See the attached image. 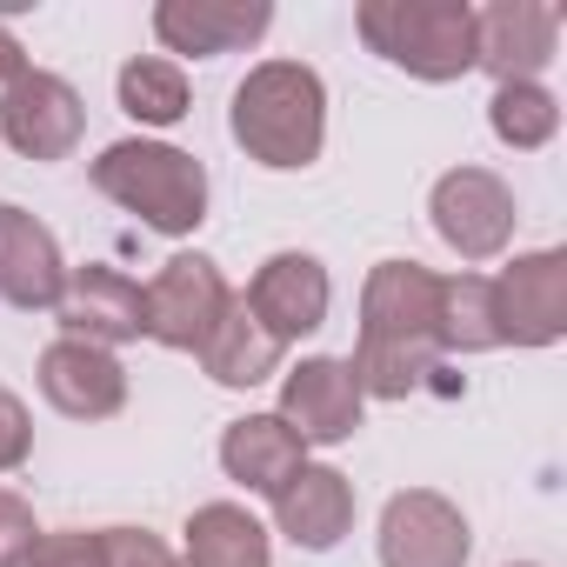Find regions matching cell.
<instances>
[{"label":"cell","instance_id":"6da1fadb","mask_svg":"<svg viewBox=\"0 0 567 567\" xmlns=\"http://www.w3.org/2000/svg\"><path fill=\"white\" fill-rule=\"evenodd\" d=\"M441 274L421 260H374L361 288V341L348 354L368 401H408L441 361Z\"/></svg>","mask_w":567,"mask_h":567},{"label":"cell","instance_id":"7a4b0ae2","mask_svg":"<svg viewBox=\"0 0 567 567\" xmlns=\"http://www.w3.org/2000/svg\"><path fill=\"white\" fill-rule=\"evenodd\" d=\"M234 147L267 174H301L328 147V87L308 61H260L227 107Z\"/></svg>","mask_w":567,"mask_h":567},{"label":"cell","instance_id":"3957f363","mask_svg":"<svg viewBox=\"0 0 567 567\" xmlns=\"http://www.w3.org/2000/svg\"><path fill=\"white\" fill-rule=\"evenodd\" d=\"M87 174H94V187L114 207H127L141 227H154L167 240H187L207 220V167L187 147H167V141H114V147H101V161Z\"/></svg>","mask_w":567,"mask_h":567},{"label":"cell","instance_id":"277c9868","mask_svg":"<svg viewBox=\"0 0 567 567\" xmlns=\"http://www.w3.org/2000/svg\"><path fill=\"white\" fill-rule=\"evenodd\" d=\"M368 54H381L388 68L447 87L474 74V8L467 0H361L354 14Z\"/></svg>","mask_w":567,"mask_h":567},{"label":"cell","instance_id":"5b68a950","mask_svg":"<svg viewBox=\"0 0 567 567\" xmlns=\"http://www.w3.org/2000/svg\"><path fill=\"white\" fill-rule=\"evenodd\" d=\"M427 220L467 267H481V260H501L514 247L520 214H514V187L494 167H447L427 194Z\"/></svg>","mask_w":567,"mask_h":567},{"label":"cell","instance_id":"8992f818","mask_svg":"<svg viewBox=\"0 0 567 567\" xmlns=\"http://www.w3.org/2000/svg\"><path fill=\"white\" fill-rule=\"evenodd\" d=\"M147 334L154 348H174V354H200V341L214 334V321L227 315L234 288H227V274L207 260V254H174L161 260V274L147 280Z\"/></svg>","mask_w":567,"mask_h":567},{"label":"cell","instance_id":"52a82bcc","mask_svg":"<svg viewBox=\"0 0 567 567\" xmlns=\"http://www.w3.org/2000/svg\"><path fill=\"white\" fill-rule=\"evenodd\" d=\"M487 280H494L501 348H554L567 334V254L560 247L514 254V267H501Z\"/></svg>","mask_w":567,"mask_h":567},{"label":"cell","instance_id":"ba28073f","mask_svg":"<svg viewBox=\"0 0 567 567\" xmlns=\"http://www.w3.org/2000/svg\"><path fill=\"white\" fill-rule=\"evenodd\" d=\"M54 321L68 341H87V348H127L147 334V295L141 280L107 267V260H87V267H68V288L54 301Z\"/></svg>","mask_w":567,"mask_h":567},{"label":"cell","instance_id":"9c48e42d","mask_svg":"<svg viewBox=\"0 0 567 567\" xmlns=\"http://www.w3.org/2000/svg\"><path fill=\"white\" fill-rule=\"evenodd\" d=\"M280 421L295 427L301 447H341L361 434V414H368V394L354 388V368L334 361V354H308L301 368L280 374Z\"/></svg>","mask_w":567,"mask_h":567},{"label":"cell","instance_id":"30bf717a","mask_svg":"<svg viewBox=\"0 0 567 567\" xmlns=\"http://www.w3.org/2000/svg\"><path fill=\"white\" fill-rule=\"evenodd\" d=\"M247 315L280 341V348H295L301 334H321L328 328V308H334V280L315 254H267L247 280Z\"/></svg>","mask_w":567,"mask_h":567},{"label":"cell","instance_id":"8fae6325","mask_svg":"<svg viewBox=\"0 0 567 567\" xmlns=\"http://www.w3.org/2000/svg\"><path fill=\"white\" fill-rule=\"evenodd\" d=\"M0 134L21 161H68L87 134V107L74 94V81L28 68L8 94H0Z\"/></svg>","mask_w":567,"mask_h":567},{"label":"cell","instance_id":"7c38bea8","mask_svg":"<svg viewBox=\"0 0 567 567\" xmlns=\"http://www.w3.org/2000/svg\"><path fill=\"white\" fill-rule=\"evenodd\" d=\"M374 540H381V567H467V554H474L467 514L434 487H401L381 507Z\"/></svg>","mask_w":567,"mask_h":567},{"label":"cell","instance_id":"4fadbf2b","mask_svg":"<svg viewBox=\"0 0 567 567\" xmlns=\"http://www.w3.org/2000/svg\"><path fill=\"white\" fill-rule=\"evenodd\" d=\"M554 48H560V8H547V0H494V8H474V68L494 74V87L540 81L554 68Z\"/></svg>","mask_w":567,"mask_h":567},{"label":"cell","instance_id":"5bb4252c","mask_svg":"<svg viewBox=\"0 0 567 567\" xmlns=\"http://www.w3.org/2000/svg\"><path fill=\"white\" fill-rule=\"evenodd\" d=\"M267 28H274L267 0H161V8H154V41L167 54H194V61L240 54Z\"/></svg>","mask_w":567,"mask_h":567},{"label":"cell","instance_id":"9a60e30c","mask_svg":"<svg viewBox=\"0 0 567 567\" xmlns=\"http://www.w3.org/2000/svg\"><path fill=\"white\" fill-rule=\"evenodd\" d=\"M41 394L68 421H114L127 408V368L107 348H87V341L61 334V341L41 348Z\"/></svg>","mask_w":567,"mask_h":567},{"label":"cell","instance_id":"2e32d148","mask_svg":"<svg viewBox=\"0 0 567 567\" xmlns=\"http://www.w3.org/2000/svg\"><path fill=\"white\" fill-rule=\"evenodd\" d=\"M68 288L61 240L14 200H0V301L21 315H48Z\"/></svg>","mask_w":567,"mask_h":567},{"label":"cell","instance_id":"e0dca14e","mask_svg":"<svg viewBox=\"0 0 567 567\" xmlns=\"http://www.w3.org/2000/svg\"><path fill=\"white\" fill-rule=\"evenodd\" d=\"M274 527L295 547H308V554H334L348 540V527H354V481L341 467L308 461L288 487L274 494Z\"/></svg>","mask_w":567,"mask_h":567},{"label":"cell","instance_id":"ac0fdd59","mask_svg":"<svg viewBox=\"0 0 567 567\" xmlns=\"http://www.w3.org/2000/svg\"><path fill=\"white\" fill-rule=\"evenodd\" d=\"M301 467H308V447L295 441V427L280 421V414H240V421H227V434H220V474L234 487L274 501Z\"/></svg>","mask_w":567,"mask_h":567},{"label":"cell","instance_id":"d6986e66","mask_svg":"<svg viewBox=\"0 0 567 567\" xmlns=\"http://www.w3.org/2000/svg\"><path fill=\"white\" fill-rule=\"evenodd\" d=\"M280 361H288V348H280V341L247 315V301H240V295L227 301V315H220V321H214V334L200 341V368H207V381H214V388H234V394H247V388L274 381V374H280Z\"/></svg>","mask_w":567,"mask_h":567},{"label":"cell","instance_id":"ffe728a7","mask_svg":"<svg viewBox=\"0 0 567 567\" xmlns=\"http://www.w3.org/2000/svg\"><path fill=\"white\" fill-rule=\"evenodd\" d=\"M187 567H274V540L240 501H207L187 514Z\"/></svg>","mask_w":567,"mask_h":567},{"label":"cell","instance_id":"44dd1931","mask_svg":"<svg viewBox=\"0 0 567 567\" xmlns=\"http://www.w3.org/2000/svg\"><path fill=\"white\" fill-rule=\"evenodd\" d=\"M114 94H121V114L141 121V127H181L187 107H194L187 74H181V61H167V54H134V61L121 68V81H114Z\"/></svg>","mask_w":567,"mask_h":567},{"label":"cell","instance_id":"7402d4cb","mask_svg":"<svg viewBox=\"0 0 567 567\" xmlns=\"http://www.w3.org/2000/svg\"><path fill=\"white\" fill-rule=\"evenodd\" d=\"M441 354H494L501 328H494V280L487 274H454L441 280Z\"/></svg>","mask_w":567,"mask_h":567},{"label":"cell","instance_id":"603a6c76","mask_svg":"<svg viewBox=\"0 0 567 567\" xmlns=\"http://www.w3.org/2000/svg\"><path fill=\"white\" fill-rule=\"evenodd\" d=\"M487 127H494L501 147L534 154V147H547V141L560 134V101H554V87H540V81H507V87H494V101H487Z\"/></svg>","mask_w":567,"mask_h":567},{"label":"cell","instance_id":"cb8c5ba5","mask_svg":"<svg viewBox=\"0 0 567 567\" xmlns=\"http://www.w3.org/2000/svg\"><path fill=\"white\" fill-rule=\"evenodd\" d=\"M101 567H181V560L147 527H101Z\"/></svg>","mask_w":567,"mask_h":567},{"label":"cell","instance_id":"d4e9b609","mask_svg":"<svg viewBox=\"0 0 567 567\" xmlns=\"http://www.w3.org/2000/svg\"><path fill=\"white\" fill-rule=\"evenodd\" d=\"M21 567H101V534L87 527H61V534H41L34 554Z\"/></svg>","mask_w":567,"mask_h":567},{"label":"cell","instance_id":"484cf974","mask_svg":"<svg viewBox=\"0 0 567 567\" xmlns=\"http://www.w3.org/2000/svg\"><path fill=\"white\" fill-rule=\"evenodd\" d=\"M41 527H34V507L14 494V487H0V567H21L34 554Z\"/></svg>","mask_w":567,"mask_h":567},{"label":"cell","instance_id":"4316f807","mask_svg":"<svg viewBox=\"0 0 567 567\" xmlns=\"http://www.w3.org/2000/svg\"><path fill=\"white\" fill-rule=\"evenodd\" d=\"M28 454H34V414H28L21 394L0 388V474L28 467Z\"/></svg>","mask_w":567,"mask_h":567},{"label":"cell","instance_id":"83f0119b","mask_svg":"<svg viewBox=\"0 0 567 567\" xmlns=\"http://www.w3.org/2000/svg\"><path fill=\"white\" fill-rule=\"evenodd\" d=\"M21 74H28V48H21L8 28H0V87H14Z\"/></svg>","mask_w":567,"mask_h":567},{"label":"cell","instance_id":"f1b7e54d","mask_svg":"<svg viewBox=\"0 0 567 567\" xmlns=\"http://www.w3.org/2000/svg\"><path fill=\"white\" fill-rule=\"evenodd\" d=\"M520 567H534V560H520Z\"/></svg>","mask_w":567,"mask_h":567}]
</instances>
